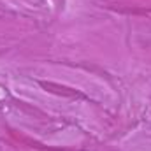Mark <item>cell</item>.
Segmentation results:
<instances>
[]
</instances>
